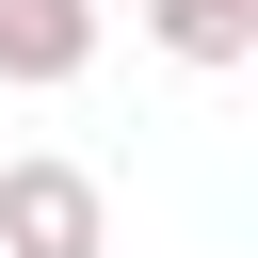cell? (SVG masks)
<instances>
[{
	"label": "cell",
	"mask_w": 258,
	"mask_h": 258,
	"mask_svg": "<svg viewBox=\"0 0 258 258\" xmlns=\"http://www.w3.org/2000/svg\"><path fill=\"white\" fill-rule=\"evenodd\" d=\"M97 64V0H0V81L16 97H64Z\"/></svg>",
	"instance_id": "cell-2"
},
{
	"label": "cell",
	"mask_w": 258,
	"mask_h": 258,
	"mask_svg": "<svg viewBox=\"0 0 258 258\" xmlns=\"http://www.w3.org/2000/svg\"><path fill=\"white\" fill-rule=\"evenodd\" d=\"M0 258H113V194H97V161H64V145L0 161Z\"/></svg>",
	"instance_id": "cell-1"
},
{
	"label": "cell",
	"mask_w": 258,
	"mask_h": 258,
	"mask_svg": "<svg viewBox=\"0 0 258 258\" xmlns=\"http://www.w3.org/2000/svg\"><path fill=\"white\" fill-rule=\"evenodd\" d=\"M129 16H145V48H161V64H194V81L258 64V0H129Z\"/></svg>",
	"instance_id": "cell-3"
}]
</instances>
